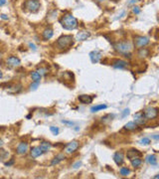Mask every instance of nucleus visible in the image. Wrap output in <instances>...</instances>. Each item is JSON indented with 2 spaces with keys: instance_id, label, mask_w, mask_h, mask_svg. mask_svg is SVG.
I'll return each mask as SVG.
<instances>
[{
  "instance_id": "obj_32",
  "label": "nucleus",
  "mask_w": 159,
  "mask_h": 179,
  "mask_svg": "<svg viewBox=\"0 0 159 179\" xmlns=\"http://www.w3.org/2000/svg\"><path fill=\"white\" fill-rule=\"evenodd\" d=\"M7 156H8L7 151H5V150H3V149L0 150V159H5Z\"/></svg>"
},
{
  "instance_id": "obj_14",
  "label": "nucleus",
  "mask_w": 159,
  "mask_h": 179,
  "mask_svg": "<svg viewBox=\"0 0 159 179\" xmlns=\"http://www.w3.org/2000/svg\"><path fill=\"white\" fill-rule=\"evenodd\" d=\"M78 98H79L80 102H82V104H92V100H94V96H88V94H80Z\"/></svg>"
},
{
  "instance_id": "obj_23",
  "label": "nucleus",
  "mask_w": 159,
  "mask_h": 179,
  "mask_svg": "<svg viewBox=\"0 0 159 179\" xmlns=\"http://www.w3.org/2000/svg\"><path fill=\"white\" fill-rule=\"evenodd\" d=\"M106 108H108V106H106V104H96V106H94L90 108V112H100V110H106Z\"/></svg>"
},
{
  "instance_id": "obj_44",
  "label": "nucleus",
  "mask_w": 159,
  "mask_h": 179,
  "mask_svg": "<svg viewBox=\"0 0 159 179\" xmlns=\"http://www.w3.org/2000/svg\"><path fill=\"white\" fill-rule=\"evenodd\" d=\"M152 137H153V138H154V139H155V140H158V139H159V136L157 135V134H154V135L152 136Z\"/></svg>"
},
{
  "instance_id": "obj_31",
  "label": "nucleus",
  "mask_w": 159,
  "mask_h": 179,
  "mask_svg": "<svg viewBox=\"0 0 159 179\" xmlns=\"http://www.w3.org/2000/svg\"><path fill=\"white\" fill-rule=\"evenodd\" d=\"M39 85H40L39 82H33V83H32L31 85H30V90H37V88L39 87Z\"/></svg>"
},
{
  "instance_id": "obj_26",
  "label": "nucleus",
  "mask_w": 159,
  "mask_h": 179,
  "mask_svg": "<svg viewBox=\"0 0 159 179\" xmlns=\"http://www.w3.org/2000/svg\"><path fill=\"white\" fill-rule=\"evenodd\" d=\"M124 128H125L126 130H134L137 128V124L134 122H129L124 125Z\"/></svg>"
},
{
  "instance_id": "obj_40",
  "label": "nucleus",
  "mask_w": 159,
  "mask_h": 179,
  "mask_svg": "<svg viewBox=\"0 0 159 179\" xmlns=\"http://www.w3.org/2000/svg\"><path fill=\"white\" fill-rule=\"evenodd\" d=\"M62 122H63V124H69V125H73L74 124L73 122H67V120H62Z\"/></svg>"
},
{
  "instance_id": "obj_8",
  "label": "nucleus",
  "mask_w": 159,
  "mask_h": 179,
  "mask_svg": "<svg viewBox=\"0 0 159 179\" xmlns=\"http://www.w3.org/2000/svg\"><path fill=\"white\" fill-rule=\"evenodd\" d=\"M88 56H90V61H92V63L98 64V62L102 60V52H100V50H94V51H92L90 54H88Z\"/></svg>"
},
{
  "instance_id": "obj_20",
  "label": "nucleus",
  "mask_w": 159,
  "mask_h": 179,
  "mask_svg": "<svg viewBox=\"0 0 159 179\" xmlns=\"http://www.w3.org/2000/svg\"><path fill=\"white\" fill-rule=\"evenodd\" d=\"M145 161L147 162L148 164L152 165V166H156V165H157V157H156L154 154H149V155L146 156Z\"/></svg>"
},
{
  "instance_id": "obj_2",
  "label": "nucleus",
  "mask_w": 159,
  "mask_h": 179,
  "mask_svg": "<svg viewBox=\"0 0 159 179\" xmlns=\"http://www.w3.org/2000/svg\"><path fill=\"white\" fill-rule=\"evenodd\" d=\"M57 44V47L59 49H68L71 46H73L74 44V37L72 35H63L57 40L56 42Z\"/></svg>"
},
{
  "instance_id": "obj_35",
  "label": "nucleus",
  "mask_w": 159,
  "mask_h": 179,
  "mask_svg": "<svg viewBox=\"0 0 159 179\" xmlns=\"http://www.w3.org/2000/svg\"><path fill=\"white\" fill-rule=\"evenodd\" d=\"M128 114H129V110L128 108H125V110L122 112V114H121V118H125L126 116H128Z\"/></svg>"
},
{
  "instance_id": "obj_3",
  "label": "nucleus",
  "mask_w": 159,
  "mask_h": 179,
  "mask_svg": "<svg viewBox=\"0 0 159 179\" xmlns=\"http://www.w3.org/2000/svg\"><path fill=\"white\" fill-rule=\"evenodd\" d=\"M113 48L116 52L122 54V55H125V54H128L132 49V46L130 44V42L128 41H120L117 42L113 45Z\"/></svg>"
},
{
  "instance_id": "obj_45",
  "label": "nucleus",
  "mask_w": 159,
  "mask_h": 179,
  "mask_svg": "<svg viewBox=\"0 0 159 179\" xmlns=\"http://www.w3.org/2000/svg\"><path fill=\"white\" fill-rule=\"evenodd\" d=\"M2 146H3V140L0 139V147H2Z\"/></svg>"
},
{
  "instance_id": "obj_16",
  "label": "nucleus",
  "mask_w": 159,
  "mask_h": 179,
  "mask_svg": "<svg viewBox=\"0 0 159 179\" xmlns=\"http://www.w3.org/2000/svg\"><path fill=\"white\" fill-rule=\"evenodd\" d=\"M30 154L33 158H37L39 156H41L42 154H44V152L42 151V149L40 148V146H35V147H32L30 150Z\"/></svg>"
},
{
  "instance_id": "obj_33",
  "label": "nucleus",
  "mask_w": 159,
  "mask_h": 179,
  "mask_svg": "<svg viewBox=\"0 0 159 179\" xmlns=\"http://www.w3.org/2000/svg\"><path fill=\"white\" fill-rule=\"evenodd\" d=\"M38 73L40 74L41 76H43V75H46V73H47V69H44V68H40L39 70H38Z\"/></svg>"
},
{
  "instance_id": "obj_25",
  "label": "nucleus",
  "mask_w": 159,
  "mask_h": 179,
  "mask_svg": "<svg viewBox=\"0 0 159 179\" xmlns=\"http://www.w3.org/2000/svg\"><path fill=\"white\" fill-rule=\"evenodd\" d=\"M31 78L33 82H39L40 83V81H41L42 79V76L40 75L37 71H34V72H31Z\"/></svg>"
},
{
  "instance_id": "obj_27",
  "label": "nucleus",
  "mask_w": 159,
  "mask_h": 179,
  "mask_svg": "<svg viewBox=\"0 0 159 179\" xmlns=\"http://www.w3.org/2000/svg\"><path fill=\"white\" fill-rule=\"evenodd\" d=\"M119 174L121 176H127L130 174V169H128L127 167H121L119 169Z\"/></svg>"
},
{
  "instance_id": "obj_47",
  "label": "nucleus",
  "mask_w": 159,
  "mask_h": 179,
  "mask_svg": "<svg viewBox=\"0 0 159 179\" xmlns=\"http://www.w3.org/2000/svg\"><path fill=\"white\" fill-rule=\"evenodd\" d=\"M158 177H159V176H158V174H156V175L154 176V178H155V179H156V178H158Z\"/></svg>"
},
{
  "instance_id": "obj_43",
  "label": "nucleus",
  "mask_w": 159,
  "mask_h": 179,
  "mask_svg": "<svg viewBox=\"0 0 159 179\" xmlns=\"http://www.w3.org/2000/svg\"><path fill=\"white\" fill-rule=\"evenodd\" d=\"M7 0H0V6H3L4 4H6Z\"/></svg>"
},
{
  "instance_id": "obj_30",
  "label": "nucleus",
  "mask_w": 159,
  "mask_h": 179,
  "mask_svg": "<svg viewBox=\"0 0 159 179\" xmlns=\"http://www.w3.org/2000/svg\"><path fill=\"white\" fill-rule=\"evenodd\" d=\"M50 130H51V132L54 134V135H58L59 134V132H60V129H59V127H57V126H50Z\"/></svg>"
},
{
  "instance_id": "obj_6",
  "label": "nucleus",
  "mask_w": 159,
  "mask_h": 179,
  "mask_svg": "<svg viewBox=\"0 0 159 179\" xmlns=\"http://www.w3.org/2000/svg\"><path fill=\"white\" fill-rule=\"evenodd\" d=\"M144 116H145L146 120H154V118H157L158 116V108H147L143 112Z\"/></svg>"
},
{
  "instance_id": "obj_21",
  "label": "nucleus",
  "mask_w": 159,
  "mask_h": 179,
  "mask_svg": "<svg viewBox=\"0 0 159 179\" xmlns=\"http://www.w3.org/2000/svg\"><path fill=\"white\" fill-rule=\"evenodd\" d=\"M40 148H41L44 153H46V152H48L52 148V144L48 141H42L41 144H40Z\"/></svg>"
},
{
  "instance_id": "obj_9",
  "label": "nucleus",
  "mask_w": 159,
  "mask_h": 179,
  "mask_svg": "<svg viewBox=\"0 0 159 179\" xmlns=\"http://www.w3.org/2000/svg\"><path fill=\"white\" fill-rule=\"evenodd\" d=\"M133 118H134V122H135L137 125H144V124H146V120H147L142 112H136V114H134Z\"/></svg>"
},
{
  "instance_id": "obj_38",
  "label": "nucleus",
  "mask_w": 159,
  "mask_h": 179,
  "mask_svg": "<svg viewBox=\"0 0 159 179\" xmlns=\"http://www.w3.org/2000/svg\"><path fill=\"white\" fill-rule=\"evenodd\" d=\"M0 18L3 20H8L9 18H8V16L6 15V14H0Z\"/></svg>"
},
{
  "instance_id": "obj_22",
  "label": "nucleus",
  "mask_w": 159,
  "mask_h": 179,
  "mask_svg": "<svg viewBox=\"0 0 159 179\" xmlns=\"http://www.w3.org/2000/svg\"><path fill=\"white\" fill-rule=\"evenodd\" d=\"M149 55V50L146 48H139L137 51V56L139 58H146Z\"/></svg>"
},
{
  "instance_id": "obj_24",
  "label": "nucleus",
  "mask_w": 159,
  "mask_h": 179,
  "mask_svg": "<svg viewBox=\"0 0 159 179\" xmlns=\"http://www.w3.org/2000/svg\"><path fill=\"white\" fill-rule=\"evenodd\" d=\"M130 163H131L132 167L137 168V167H139V166L141 165L142 160L140 159V157H135V158H133V159L130 160Z\"/></svg>"
},
{
  "instance_id": "obj_46",
  "label": "nucleus",
  "mask_w": 159,
  "mask_h": 179,
  "mask_svg": "<svg viewBox=\"0 0 159 179\" xmlns=\"http://www.w3.org/2000/svg\"><path fill=\"white\" fill-rule=\"evenodd\" d=\"M2 77H3V74H2V72L0 71V79H1Z\"/></svg>"
},
{
  "instance_id": "obj_28",
  "label": "nucleus",
  "mask_w": 159,
  "mask_h": 179,
  "mask_svg": "<svg viewBox=\"0 0 159 179\" xmlns=\"http://www.w3.org/2000/svg\"><path fill=\"white\" fill-rule=\"evenodd\" d=\"M113 118H114L113 114H106V116H102V122H104V124H106V122H111Z\"/></svg>"
},
{
  "instance_id": "obj_4",
  "label": "nucleus",
  "mask_w": 159,
  "mask_h": 179,
  "mask_svg": "<svg viewBox=\"0 0 159 179\" xmlns=\"http://www.w3.org/2000/svg\"><path fill=\"white\" fill-rule=\"evenodd\" d=\"M24 7L27 11L36 13V12L39 11L41 4H40L39 0H26V2L24 3Z\"/></svg>"
},
{
  "instance_id": "obj_42",
  "label": "nucleus",
  "mask_w": 159,
  "mask_h": 179,
  "mask_svg": "<svg viewBox=\"0 0 159 179\" xmlns=\"http://www.w3.org/2000/svg\"><path fill=\"white\" fill-rule=\"evenodd\" d=\"M14 163V159H12L11 161H9V162H6L5 163V165L6 166H10V165H12V164Z\"/></svg>"
},
{
  "instance_id": "obj_11",
  "label": "nucleus",
  "mask_w": 159,
  "mask_h": 179,
  "mask_svg": "<svg viewBox=\"0 0 159 179\" xmlns=\"http://www.w3.org/2000/svg\"><path fill=\"white\" fill-rule=\"evenodd\" d=\"M28 148H29V145L27 142H20L16 147V152L20 155H24L28 152Z\"/></svg>"
},
{
  "instance_id": "obj_7",
  "label": "nucleus",
  "mask_w": 159,
  "mask_h": 179,
  "mask_svg": "<svg viewBox=\"0 0 159 179\" xmlns=\"http://www.w3.org/2000/svg\"><path fill=\"white\" fill-rule=\"evenodd\" d=\"M79 146H80L79 141H77V140H73V141L69 142V143L67 144V146H66V148H65V152L67 154H72L79 148Z\"/></svg>"
},
{
  "instance_id": "obj_29",
  "label": "nucleus",
  "mask_w": 159,
  "mask_h": 179,
  "mask_svg": "<svg viewBox=\"0 0 159 179\" xmlns=\"http://www.w3.org/2000/svg\"><path fill=\"white\" fill-rule=\"evenodd\" d=\"M139 142L141 144H143V145H148V144L151 143V140H150L149 137H143V138H141V139H140Z\"/></svg>"
},
{
  "instance_id": "obj_13",
  "label": "nucleus",
  "mask_w": 159,
  "mask_h": 179,
  "mask_svg": "<svg viewBox=\"0 0 159 179\" xmlns=\"http://www.w3.org/2000/svg\"><path fill=\"white\" fill-rule=\"evenodd\" d=\"M127 62L126 61H123V60H115V61H113V63H112V67L114 68V69H124V68L127 67Z\"/></svg>"
},
{
  "instance_id": "obj_12",
  "label": "nucleus",
  "mask_w": 159,
  "mask_h": 179,
  "mask_svg": "<svg viewBox=\"0 0 159 179\" xmlns=\"http://www.w3.org/2000/svg\"><path fill=\"white\" fill-rule=\"evenodd\" d=\"M113 161L115 162V164L117 166L122 165L124 161V154L122 151H116L115 153L113 154Z\"/></svg>"
},
{
  "instance_id": "obj_17",
  "label": "nucleus",
  "mask_w": 159,
  "mask_h": 179,
  "mask_svg": "<svg viewBox=\"0 0 159 179\" xmlns=\"http://www.w3.org/2000/svg\"><path fill=\"white\" fill-rule=\"evenodd\" d=\"M140 155H141V153H140L137 149H135V148H132V149L128 150V151L126 152V156H127V158L129 160L133 159V158L135 157H139Z\"/></svg>"
},
{
  "instance_id": "obj_39",
  "label": "nucleus",
  "mask_w": 159,
  "mask_h": 179,
  "mask_svg": "<svg viewBox=\"0 0 159 179\" xmlns=\"http://www.w3.org/2000/svg\"><path fill=\"white\" fill-rule=\"evenodd\" d=\"M80 165H82V162H80V161H79V162H77V163L74 164L73 167H74V168H79Z\"/></svg>"
},
{
  "instance_id": "obj_19",
  "label": "nucleus",
  "mask_w": 159,
  "mask_h": 179,
  "mask_svg": "<svg viewBox=\"0 0 159 179\" xmlns=\"http://www.w3.org/2000/svg\"><path fill=\"white\" fill-rule=\"evenodd\" d=\"M53 35H54V31L52 28H46L43 31V33H42V36H43L44 40H50L53 37Z\"/></svg>"
},
{
  "instance_id": "obj_10",
  "label": "nucleus",
  "mask_w": 159,
  "mask_h": 179,
  "mask_svg": "<svg viewBox=\"0 0 159 179\" xmlns=\"http://www.w3.org/2000/svg\"><path fill=\"white\" fill-rule=\"evenodd\" d=\"M6 63L10 67H19L21 65V61H20L19 58L15 57V56H10L6 60Z\"/></svg>"
},
{
  "instance_id": "obj_36",
  "label": "nucleus",
  "mask_w": 159,
  "mask_h": 179,
  "mask_svg": "<svg viewBox=\"0 0 159 179\" xmlns=\"http://www.w3.org/2000/svg\"><path fill=\"white\" fill-rule=\"evenodd\" d=\"M29 47L31 48L32 50H34V51H36V50H37V47H36V45H35V44H33V43H29Z\"/></svg>"
},
{
  "instance_id": "obj_18",
  "label": "nucleus",
  "mask_w": 159,
  "mask_h": 179,
  "mask_svg": "<svg viewBox=\"0 0 159 179\" xmlns=\"http://www.w3.org/2000/svg\"><path fill=\"white\" fill-rule=\"evenodd\" d=\"M66 158V156H65V154L64 153H59L58 155H56L55 157H54V159L51 161V165L52 166H55V165H57V164H59L60 162H62L64 159Z\"/></svg>"
},
{
  "instance_id": "obj_1",
  "label": "nucleus",
  "mask_w": 159,
  "mask_h": 179,
  "mask_svg": "<svg viewBox=\"0 0 159 179\" xmlns=\"http://www.w3.org/2000/svg\"><path fill=\"white\" fill-rule=\"evenodd\" d=\"M60 24L66 30H75L78 28V20L72 14H66L60 19Z\"/></svg>"
},
{
  "instance_id": "obj_15",
  "label": "nucleus",
  "mask_w": 159,
  "mask_h": 179,
  "mask_svg": "<svg viewBox=\"0 0 159 179\" xmlns=\"http://www.w3.org/2000/svg\"><path fill=\"white\" fill-rule=\"evenodd\" d=\"M90 37V32L88 31H80L79 33L77 34V36H76L77 40L80 42L86 41V40H88V38Z\"/></svg>"
},
{
  "instance_id": "obj_37",
  "label": "nucleus",
  "mask_w": 159,
  "mask_h": 179,
  "mask_svg": "<svg viewBox=\"0 0 159 179\" xmlns=\"http://www.w3.org/2000/svg\"><path fill=\"white\" fill-rule=\"evenodd\" d=\"M140 0H129V2H128V5H133V4L137 3V2H139Z\"/></svg>"
},
{
  "instance_id": "obj_41",
  "label": "nucleus",
  "mask_w": 159,
  "mask_h": 179,
  "mask_svg": "<svg viewBox=\"0 0 159 179\" xmlns=\"http://www.w3.org/2000/svg\"><path fill=\"white\" fill-rule=\"evenodd\" d=\"M124 15H125V11H122V12H121V14H120V15L118 16V17H116L115 19H116V20H117V19H120V18H122Z\"/></svg>"
},
{
  "instance_id": "obj_34",
  "label": "nucleus",
  "mask_w": 159,
  "mask_h": 179,
  "mask_svg": "<svg viewBox=\"0 0 159 179\" xmlns=\"http://www.w3.org/2000/svg\"><path fill=\"white\" fill-rule=\"evenodd\" d=\"M132 12H133L134 14H136V15H137V14L140 13V8L138 7V6H134V7L132 8Z\"/></svg>"
},
{
  "instance_id": "obj_5",
  "label": "nucleus",
  "mask_w": 159,
  "mask_h": 179,
  "mask_svg": "<svg viewBox=\"0 0 159 179\" xmlns=\"http://www.w3.org/2000/svg\"><path fill=\"white\" fill-rule=\"evenodd\" d=\"M150 43L149 38L144 37V36H136L134 37V45L136 48H143L145 46H147Z\"/></svg>"
}]
</instances>
